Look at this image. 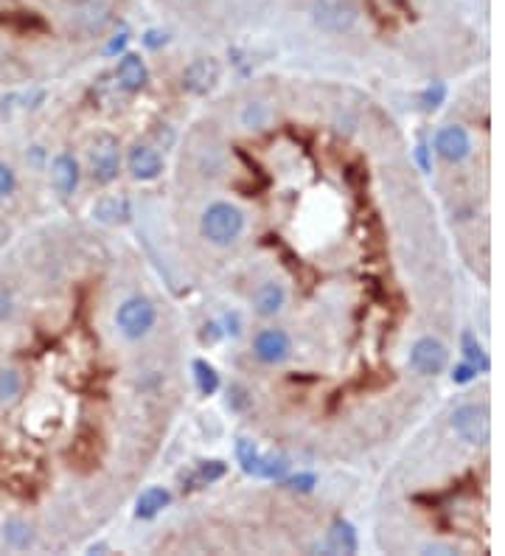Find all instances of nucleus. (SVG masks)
Returning a JSON list of instances; mask_svg holds the SVG:
<instances>
[{
    "instance_id": "nucleus-1",
    "label": "nucleus",
    "mask_w": 505,
    "mask_h": 556,
    "mask_svg": "<svg viewBox=\"0 0 505 556\" xmlns=\"http://www.w3.org/2000/svg\"><path fill=\"white\" fill-rule=\"evenodd\" d=\"M244 231V214L230 203H213L203 211L200 217V234L211 245H233Z\"/></svg>"
},
{
    "instance_id": "nucleus-2",
    "label": "nucleus",
    "mask_w": 505,
    "mask_h": 556,
    "mask_svg": "<svg viewBox=\"0 0 505 556\" xmlns=\"http://www.w3.org/2000/svg\"><path fill=\"white\" fill-rule=\"evenodd\" d=\"M87 169L93 183L110 186L121 171V144L112 132H99L87 146Z\"/></svg>"
},
{
    "instance_id": "nucleus-3",
    "label": "nucleus",
    "mask_w": 505,
    "mask_h": 556,
    "mask_svg": "<svg viewBox=\"0 0 505 556\" xmlns=\"http://www.w3.org/2000/svg\"><path fill=\"white\" fill-rule=\"evenodd\" d=\"M236 458L247 475L252 477H264V481H281V477L289 472V461L284 455L276 452H261L250 438H239L236 441Z\"/></svg>"
},
{
    "instance_id": "nucleus-4",
    "label": "nucleus",
    "mask_w": 505,
    "mask_h": 556,
    "mask_svg": "<svg viewBox=\"0 0 505 556\" xmlns=\"http://www.w3.org/2000/svg\"><path fill=\"white\" fill-rule=\"evenodd\" d=\"M154 320H158V312H154V303L149 298H127L119 312H115V326H119V332L129 340H141L144 335L152 332Z\"/></svg>"
},
{
    "instance_id": "nucleus-5",
    "label": "nucleus",
    "mask_w": 505,
    "mask_h": 556,
    "mask_svg": "<svg viewBox=\"0 0 505 556\" xmlns=\"http://www.w3.org/2000/svg\"><path fill=\"white\" fill-rule=\"evenodd\" d=\"M312 21L318 29L328 34L352 31L357 23V6H354V0H315Z\"/></svg>"
},
{
    "instance_id": "nucleus-6",
    "label": "nucleus",
    "mask_w": 505,
    "mask_h": 556,
    "mask_svg": "<svg viewBox=\"0 0 505 556\" xmlns=\"http://www.w3.org/2000/svg\"><path fill=\"white\" fill-rule=\"evenodd\" d=\"M452 430L466 441V444H485L492 433L489 411L483 405H463L452 413Z\"/></svg>"
},
{
    "instance_id": "nucleus-7",
    "label": "nucleus",
    "mask_w": 505,
    "mask_h": 556,
    "mask_svg": "<svg viewBox=\"0 0 505 556\" xmlns=\"http://www.w3.org/2000/svg\"><path fill=\"white\" fill-rule=\"evenodd\" d=\"M450 362V352L441 340L435 337H418L410 349V369L421 377H435L446 369Z\"/></svg>"
},
{
    "instance_id": "nucleus-8",
    "label": "nucleus",
    "mask_w": 505,
    "mask_h": 556,
    "mask_svg": "<svg viewBox=\"0 0 505 556\" xmlns=\"http://www.w3.org/2000/svg\"><path fill=\"white\" fill-rule=\"evenodd\" d=\"M110 21V4L107 0H76L70 12V29L82 37L102 34Z\"/></svg>"
},
{
    "instance_id": "nucleus-9",
    "label": "nucleus",
    "mask_w": 505,
    "mask_h": 556,
    "mask_svg": "<svg viewBox=\"0 0 505 556\" xmlns=\"http://www.w3.org/2000/svg\"><path fill=\"white\" fill-rule=\"evenodd\" d=\"M127 169L135 180L141 183H149V180H158L163 175V155H161V146H154L149 141H138L132 144L129 155H127Z\"/></svg>"
},
{
    "instance_id": "nucleus-10",
    "label": "nucleus",
    "mask_w": 505,
    "mask_h": 556,
    "mask_svg": "<svg viewBox=\"0 0 505 556\" xmlns=\"http://www.w3.org/2000/svg\"><path fill=\"white\" fill-rule=\"evenodd\" d=\"M217 85H219V62L211 60V56L194 60L183 71V90L191 95H208Z\"/></svg>"
},
{
    "instance_id": "nucleus-11",
    "label": "nucleus",
    "mask_w": 505,
    "mask_h": 556,
    "mask_svg": "<svg viewBox=\"0 0 505 556\" xmlns=\"http://www.w3.org/2000/svg\"><path fill=\"white\" fill-rule=\"evenodd\" d=\"M252 354H256L267 366H278L289 354H293V340L284 329H264L252 340Z\"/></svg>"
},
{
    "instance_id": "nucleus-12",
    "label": "nucleus",
    "mask_w": 505,
    "mask_h": 556,
    "mask_svg": "<svg viewBox=\"0 0 505 556\" xmlns=\"http://www.w3.org/2000/svg\"><path fill=\"white\" fill-rule=\"evenodd\" d=\"M435 152L446 163H460L472 152L469 132H466L463 127H455V124L441 127L435 136Z\"/></svg>"
},
{
    "instance_id": "nucleus-13",
    "label": "nucleus",
    "mask_w": 505,
    "mask_h": 556,
    "mask_svg": "<svg viewBox=\"0 0 505 556\" xmlns=\"http://www.w3.org/2000/svg\"><path fill=\"white\" fill-rule=\"evenodd\" d=\"M115 79H119V87L127 93H141L149 82V71L146 62L138 54H124L119 60V68H115Z\"/></svg>"
},
{
    "instance_id": "nucleus-14",
    "label": "nucleus",
    "mask_w": 505,
    "mask_h": 556,
    "mask_svg": "<svg viewBox=\"0 0 505 556\" xmlns=\"http://www.w3.org/2000/svg\"><path fill=\"white\" fill-rule=\"evenodd\" d=\"M51 183L56 188V195L62 197H70L76 186H79V163H76L73 155L62 152V155H56L54 163H51Z\"/></svg>"
},
{
    "instance_id": "nucleus-15",
    "label": "nucleus",
    "mask_w": 505,
    "mask_h": 556,
    "mask_svg": "<svg viewBox=\"0 0 505 556\" xmlns=\"http://www.w3.org/2000/svg\"><path fill=\"white\" fill-rule=\"evenodd\" d=\"M93 217L104 225H127L132 217V205L127 195H104L93 205Z\"/></svg>"
},
{
    "instance_id": "nucleus-16",
    "label": "nucleus",
    "mask_w": 505,
    "mask_h": 556,
    "mask_svg": "<svg viewBox=\"0 0 505 556\" xmlns=\"http://www.w3.org/2000/svg\"><path fill=\"white\" fill-rule=\"evenodd\" d=\"M286 303V290L276 281H264L256 293H252V310L259 318H273L284 310Z\"/></svg>"
},
{
    "instance_id": "nucleus-17",
    "label": "nucleus",
    "mask_w": 505,
    "mask_h": 556,
    "mask_svg": "<svg viewBox=\"0 0 505 556\" xmlns=\"http://www.w3.org/2000/svg\"><path fill=\"white\" fill-rule=\"evenodd\" d=\"M169 503H171L169 489L149 486L146 492H141L138 503H135V517H138V520H152V517H158Z\"/></svg>"
},
{
    "instance_id": "nucleus-18",
    "label": "nucleus",
    "mask_w": 505,
    "mask_h": 556,
    "mask_svg": "<svg viewBox=\"0 0 505 556\" xmlns=\"http://www.w3.org/2000/svg\"><path fill=\"white\" fill-rule=\"evenodd\" d=\"M326 545L332 548V551H337V553H354L360 548L354 526L348 523V520H335L332 528H328Z\"/></svg>"
},
{
    "instance_id": "nucleus-19",
    "label": "nucleus",
    "mask_w": 505,
    "mask_h": 556,
    "mask_svg": "<svg viewBox=\"0 0 505 556\" xmlns=\"http://www.w3.org/2000/svg\"><path fill=\"white\" fill-rule=\"evenodd\" d=\"M228 472V464L225 461H217V458H211V461H200L194 467V472L188 475V484L191 486H208L213 481H219Z\"/></svg>"
},
{
    "instance_id": "nucleus-20",
    "label": "nucleus",
    "mask_w": 505,
    "mask_h": 556,
    "mask_svg": "<svg viewBox=\"0 0 505 556\" xmlns=\"http://www.w3.org/2000/svg\"><path fill=\"white\" fill-rule=\"evenodd\" d=\"M194 379H197V391L203 396H213L219 391V374L205 360H194Z\"/></svg>"
},
{
    "instance_id": "nucleus-21",
    "label": "nucleus",
    "mask_w": 505,
    "mask_h": 556,
    "mask_svg": "<svg viewBox=\"0 0 505 556\" xmlns=\"http://www.w3.org/2000/svg\"><path fill=\"white\" fill-rule=\"evenodd\" d=\"M4 540H6L12 548L23 551V548H29V545L34 543V531H31V526L23 523V520H9V523L4 526Z\"/></svg>"
},
{
    "instance_id": "nucleus-22",
    "label": "nucleus",
    "mask_w": 505,
    "mask_h": 556,
    "mask_svg": "<svg viewBox=\"0 0 505 556\" xmlns=\"http://www.w3.org/2000/svg\"><path fill=\"white\" fill-rule=\"evenodd\" d=\"M23 391V377L14 369H0V402H12Z\"/></svg>"
},
{
    "instance_id": "nucleus-23",
    "label": "nucleus",
    "mask_w": 505,
    "mask_h": 556,
    "mask_svg": "<svg viewBox=\"0 0 505 556\" xmlns=\"http://www.w3.org/2000/svg\"><path fill=\"white\" fill-rule=\"evenodd\" d=\"M463 354H466V362H469V366H475L480 371H489V357H485L483 346L469 332L463 335Z\"/></svg>"
},
{
    "instance_id": "nucleus-24",
    "label": "nucleus",
    "mask_w": 505,
    "mask_h": 556,
    "mask_svg": "<svg viewBox=\"0 0 505 556\" xmlns=\"http://www.w3.org/2000/svg\"><path fill=\"white\" fill-rule=\"evenodd\" d=\"M443 99H446V85H443V82H433L430 87H426V90L421 93V104H424V110H435V107H441Z\"/></svg>"
},
{
    "instance_id": "nucleus-25",
    "label": "nucleus",
    "mask_w": 505,
    "mask_h": 556,
    "mask_svg": "<svg viewBox=\"0 0 505 556\" xmlns=\"http://www.w3.org/2000/svg\"><path fill=\"white\" fill-rule=\"evenodd\" d=\"M228 405L233 411H247L252 405V399H250V394L242 386H230V391H228Z\"/></svg>"
},
{
    "instance_id": "nucleus-26",
    "label": "nucleus",
    "mask_w": 505,
    "mask_h": 556,
    "mask_svg": "<svg viewBox=\"0 0 505 556\" xmlns=\"http://www.w3.org/2000/svg\"><path fill=\"white\" fill-rule=\"evenodd\" d=\"M14 186H17L14 171L6 163H0V200H6L12 191H14Z\"/></svg>"
},
{
    "instance_id": "nucleus-27",
    "label": "nucleus",
    "mask_w": 505,
    "mask_h": 556,
    "mask_svg": "<svg viewBox=\"0 0 505 556\" xmlns=\"http://www.w3.org/2000/svg\"><path fill=\"white\" fill-rule=\"evenodd\" d=\"M286 486H289V489H295V492H309V489L315 486V475L301 472V475H295V477H289Z\"/></svg>"
},
{
    "instance_id": "nucleus-28",
    "label": "nucleus",
    "mask_w": 505,
    "mask_h": 556,
    "mask_svg": "<svg viewBox=\"0 0 505 556\" xmlns=\"http://www.w3.org/2000/svg\"><path fill=\"white\" fill-rule=\"evenodd\" d=\"M477 377V369L469 366V362H460V366L452 371V379L458 382V386H466V382H472Z\"/></svg>"
},
{
    "instance_id": "nucleus-29",
    "label": "nucleus",
    "mask_w": 505,
    "mask_h": 556,
    "mask_svg": "<svg viewBox=\"0 0 505 556\" xmlns=\"http://www.w3.org/2000/svg\"><path fill=\"white\" fill-rule=\"evenodd\" d=\"M127 43H129V34H127V29H121V31H119V34H115V37H112V40L107 43L104 54H110V56H112V54H121V51L127 48Z\"/></svg>"
},
{
    "instance_id": "nucleus-30",
    "label": "nucleus",
    "mask_w": 505,
    "mask_h": 556,
    "mask_svg": "<svg viewBox=\"0 0 505 556\" xmlns=\"http://www.w3.org/2000/svg\"><path fill=\"white\" fill-rule=\"evenodd\" d=\"M144 43H146L149 48H161V46L169 43V34H166V31H158V29H149V31L144 34Z\"/></svg>"
},
{
    "instance_id": "nucleus-31",
    "label": "nucleus",
    "mask_w": 505,
    "mask_h": 556,
    "mask_svg": "<svg viewBox=\"0 0 505 556\" xmlns=\"http://www.w3.org/2000/svg\"><path fill=\"white\" fill-rule=\"evenodd\" d=\"M203 329H205V332H203V343H213V340H219V335H222V332H219V323H213V320L205 323Z\"/></svg>"
},
{
    "instance_id": "nucleus-32",
    "label": "nucleus",
    "mask_w": 505,
    "mask_h": 556,
    "mask_svg": "<svg viewBox=\"0 0 505 556\" xmlns=\"http://www.w3.org/2000/svg\"><path fill=\"white\" fill-rule=\"evenodd\" d=\"M225 326H228L225 332L236 337V335H239V315H228V318H225Z\"/></svg>"
},
{
    "instance_id": "nucleus-33",
    "label": "nucleus",
    "mask_w": 505,
    "mask_h": 556,
    "mask_svg": "<svg viewBox=\"0 0 505 556\" xmlns=\"http://www.w3.org/2000/svg\"><path fill=\"white\" fill-rule=\"evenodd\" d=\"M416 158H418V166H421L424 171L430 169V158H426V146H424V144L416 146Z\"/></svg>"
},
{
    "instance_id": "nucleus-34",
    "label": "nucleus",
    "mask_w": 505,
    "mask_h": 556,
    "mask_svg": "<svg viewBox=\"0 0 505 556\" xmlns=\"http://www.w3.org/2000/svg\"><path fill=\"white\" fill-rule=\"evenodd\" d=\"M9 312H12V301H9L6 293H0V320L9 318Z\"/></svg>"
},
{
    "instance_id": "nucleus-35",
    "label": "nucleus",
    "mask_w": 505,
    "mask_h": 556,
    "mask_svg": "<svg viewBox=\"0 0 505 556\" xmlns=\"http://www.w3.org/2000/svg\"><path fill=\"white\" fill-rule=\"evenodd\" d=\"M0 65H4V48H0Z\"/></svg>"
}]
</instances>
